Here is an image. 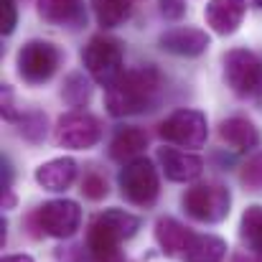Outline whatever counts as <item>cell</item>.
Here are the masks:
<instances>
[{
	"label": "cell",
	"instance_id": "cell-1",
	"mask_svg": "<svg viewBox=\"0 0 262 262\" xmlns=\"http://www.w3.org/2000/svg\"><path fill=\"white\" fill-rule=\"evenodd\" d=\"M158 94H161V72L156 67L125 69L104 89V107L112 117L143 115L158 104Z\"/></svg>",
	"mask_w": 262,
	"mask_h": 262
},
{
	"label": "cell",
	"instance_id": "cell-2",
	"mask_svg": "<svg viewBox=\"0 0 262 262\" xmlns=\"http://www.w3.org/2000/svg\"><path fill=\"white\" fill-rule=\"evenodd\" d=\"M140 229V219L125 209H107L97 214L87 232V252L92 262H127L120 252L125 239H133Z\"/></svg>",
	"mask_w": 262,
	"mask_h": 262
},
{
	"label": "cell",
	"instance_id": "cell-3",
	"mask_svg": "<svg viewBox=\"0 0 262 262\" xmlns=\"http://www.w3.org/2000/svg\"><path fill=\"white\" fill-rule=\"evenodd\" d=\"M181 204L191 219H196L201 224H219L229 216L232 193L224 183L204 181V183H193L191 188H186Z\"/></svg>",
	"mask_w": 262,
	"mask_h": 262
},
{
	"label": "cell",
	"instance_id": "cell-4",
	"mask_svg": "<svg viewBox=\"0 0 262 262\" xmlns=\"http://www.w3.org/2000/svg\"><path fill=\"white\" fill-rule=\"evenodd\" d=\"M122 59H125V49L122 41L107 36V33H97L89 38V43L82 51V61L87 74L102 87L107 89L125 69H122Z\"/></svg>",
	"mask_w": 262,
	"mask_h": 262
},
{
	"label": "cell",
	"instance_id": "cell-5",
	"mask_svg": "<svg viewBox=\"0 0 262 262\" xmlns=\"http://www.w3.org/2000/svg\"><path fill=\"white\" fill-rule=\"evenodd\" d=\"M117 186H120V193L125 196V201H130L133 206H143V209L153 206L161 193L158 168L153 166V161H148L143 156L133 158L120 168Z\"/></svg>",
	"mask_w": 262,
	"mask_h": 262
},
{
	"label": "cell",
	"instance_id": "cell-6",
	"mask_svg": "<svg viewBox=\"0 0 262 262\" xmlns=\"http://www.w3.org/2000/svg\"><path fill=\"white\" fill-rule=\"evenodd\" d=\"M158 135L178 148H186V150H196V148H204L206 145V138H209V122H206V115L201 110H176L171 112L161 127H158Z\"/></svg>",
	"mask_w": 262,
	"mask_h": 262
},
{
	"label": "cell",
	"instance_id": "cell-7",
	"mask_svg": "<svg viewBox=\"0 0 262 262\" xmlns=\"http://www.w3.org/2000/svg\"><path fill=\"white\" fill-rule=\"evenodd\" d=\"M61 64V51L49 43V41H28L20 46L18 51V59H15V67H18V74L26 84L31 87H38V84H46L56 69Z\"/></svg>",
	"mask_w": 262,
	"mask_h": 262
},
{
	"label": "cell",
	"instance_id": "cell-8",
	"mask_svg": "<svg viewBox=\"0 0 262 262\" xmlns=\"http://www.w3.org/2000/svg\"><path fill=\"white\" fill-rule=\"evenodd\" d=\"M41 234L54 239H69L77 234L82 224V209L72 199H54L36 209V214L28 219Z\"/></svg>",
	"mask_w": 262,
	"mask_h": 262
},
{
	"label": "cell",
	"instance_id": "cell-9",
	"mask_svg": "<svg viewBox=\"0 0 262 262\" xmlns=\"http://www.w3.org/2000/svg\"><path fill=\"white\" fill-rule=\"evenodd\" d=\"M224 82L239 97L262 94V61L247 49H232L224 56Z\"/></svg>",
	"mask_w": 262,
	"mask_h": 262
},
{
	"label": "cell",
	"instance_id": "cell-10",
	"mask_svg": "<svg viewBox=\"0 0 262 262\" xmlns=\"http://www.w3.org/2000/svg\"><path fill=\"white\" fill-rule=\"evenodd\" d=\"M56 145L69 150H89L102 140V122L89 112H67L56 122Z\"/></svg>",
	"mask_w": 262,
	"mask_h": 262
},
{
	"label": "cell",
	"instance_id": "cell-11",
	"mask_svg": "<svg viewBox=\"0 0 262 262\" xmlns=\"http://www.w3.org/2000/svg\"><path fill=\"white\" fill-rule=\"evenodd\" d=\"M36 13L41 20L56 28H82L87 26L84 0H36Z\"/></svg>",
	"mask_w": 262,
	"mask_h": 262
},
{
	"label": "cell",
	"instance_id": "cell-12",
	"mask_svg": "<svg viewBox=\"0 0 262 262\" xmlns=\"http://www.w3.org/2000/svg\"><path fill=\"white\" fill-rule=\"evenodd\" d=\"M245 13H247V0H209L204 20L216 36H232L242 26Z\"/></svg>",
	"mask_w": 262,
	"mask_h": 262
},
{
	"label": "cell",
	"instance_id": "cell-13",
	"mask_svg": "<svg viewBox=\"0 0 262 262\" xmlns=\"http://www.w3.org/2000/svg\"><path fill=\"white\" fill-rule=\"evenodd\" d=\"M209 36L206 31H199V28H191V26H178V28H168L166 33H161L158 38V46L173 56H186V59H193V56H201L206 49H209Z\"/></svg>",
	"mask_w": 262,
	"mask_h": 262
},
{
	"label": "cell",
	"instance_id": "cell-14",
	"mask_svg": "<svg viewBox=\"0 0 262 262\" xmlns=\"http://www.w3.org/2000/svg\"><path fill=\"white\" fill-rule=\"evenodd\" d=\"M158 163H161V171L166 173L168 181L176 183H186V181H193L199 178L204 171V161L188 150H178V148H158L156 153Z\"/></svg>",
	"mask_w": 262,
	"mask_h": 262
},
{
	"label": "cell",
	"instance_id": "cell-15",
	"mask_svg": "<svg viewBox=\"0 0 262 262\" xmlns=\"http://www.w3.org/2000/svg\"><path fill=\"white\" fill-rule=\"evenodd\" d=\"M77 178V161L74 158H54L36 168V183L46 191H67Z\"/></svg>",
	"mask_w": 262,
	"mask_h": 262
},
{
	"label": "cell",
	"instance_id": "cell-16",
	"mask_svg": "<svg viewBox=\"0 0 262 262\" xmlns=\"http://www.w3.org/2000/svg\"><path fill=\"white\" fill-rule=\"evenodd\" d=\"M148 148V133L140 130V127H133V125H125L120 127L112 140H110V158L112 161H133V158H140V153Z\"/></svg>",
	"mask_w": 262,
	"mask_h": 262
},
{
	"label": "cell",
	"instance_id": "cell-17",
	"mask_svg": "<svg viewBox=\"0 0 262 262\" xmlns=\"http://www.w3.org/2000/svg\"><path fill=\"white\" fill-rule=\"evenodd\" d=\"M219 138L234 150H252L260 145V130L247 117H227L219 125Z\"/></svg>",
	"mask_w": 262,
	"mask_h": 262
},
{
	"label": "cell",
	"instance_id": "cell-18",
	"mask_svg": "<svg viewBox=\"0 0 262 262\" xmlns=\"http://www.w3.org/2000/svg\"><path fill=\"white\" fill-rule=\"evenodd\" d=\"M227 257V242L216 234H191L183 260L186 262H224Z\"/></svg>",
	"mask_w": 262,
	"mask_h": 262
},
{
	"label": "cell",
	"instance_id": "cell-19",
	"mask_svg": "<svg viewBox=\"0 0 262 262\" xmlns=\"http://www.w3.org/2000/svg\"><path fill=\"white\" fill-rule=\"evenodd\" d=\"M191 234L193 232L186 229L181 222H176L173 216H161L156 222V242L166 255H183Z\"/></svg>",
	"mask_w": 262,
	"mask_h": 262
},
{
	"label": "cell",
	"instance_id": "cell-20",
	"mask_svg": "<svg viewBox=\"0 0 262 262\" xmlns=\"http://www.w3.org/2000/svg\"><path fill=\"white\" fill-rule=\"evenodd\" d=\"M97 23L110 31V28H120L130 20L133 15V0H89Z\"/></svg>",
	"mask_w": 262,
	"mask_h": 262
},
{
	"label": "cell",
	"instance_id": "cell-21",
	"mask_svg": "<svg viewBox=\"0 0 262 262\" xmlns=\"http://www.w3.org/2000/svg\"><path fill=\"white\" fill-rule=\"evenodd\" d=\"M239 234H242V242L247 245L250 255H255V257L262 260V206L260 204H252V206L245 209L242 222H239Z\"/></svg>",
	"mask_w": 262,
	"mask_h": 262
},
{
	"label": "cell",
	"instance_id": "cell-22",
	"mask_svg": "<svg viewBox=\"0 0 262 262\" xmlns=\"http://www.w3.org/2000/svg\"><path fill=\"white\" fill-rule=\"evenodd\" d=\"M61 97L67 99L69 107H87L92 99V84L82 72H74L67 77L64 87H61Z\"/></svg>",
	"mask_w": 262,
	"mask_h": 262
},
{
	"label": "cell",
	"instance_id": "cell-23",
	"mask_svg": "<svg viewBox=\"0 0 262 262\" xmlns=\"http://www.w3.org/2000/svg\"><path fill=\"white\" fill-rule=\"evenodd\" d=\"M15 125H18V133H20L28 143H41V140L46 138V127H49L46 115L38 112V110H31V112L18 115Z\"/></svg>",
	"mask_w": 262,
	"mask_h": 262
},
{
	"label": "cell",
	"instance_id": "cell-24",
	"mask_svg": "<svg viewBox=\"0 0 262 262\" xmlns=\"http://www.w3.org/2000/svg\"><path fill=\"white\" fill-rule=\"evenodd\" d=\"M79 191H82V196H84V199H89V201H102V199L110 193L104 176H99L97 171H89V173H84Z\"/></svg>",
	"mask_w": 262,
	"mask_h": 262
},
{
	"label": "cell",
	"instance_id": "cell-25",
	"mask_svg": "<svg viewBox=\"0 0 262 262\" xmlns=\"http://www.w3.org/2000/svg\"><path fill=\"white\" fill-rule=\"evenodd\" d=\"M239 181L247 188H252V191H260L262 188V150L255 153L252 158H247V163L239 171Z\"/></svg>",
	"mask_w": 262,
	"mask_h": 262
},
{
	"label": "cell",
	"instance_id": "cell-26",
	"mask_svg": "<svg viewBox=\"0 0 262 262\" xmlns=\"http://www.w3.org/2000/svg\"><path fill=\"white\" fill-rule=\"evenodd\" d=\"M15 23H18L15 3L13 0H0V33L3 36H10L15 31Z\"/></svg>",
	"mask_w": 262,
	"mask_h": 262
},
{
	"label": "cell",
	"instance_id": "cell-27",
	"mask_svg": "<svg viewBox=\"0 0 262 262\" xmlns=\"http://www.w3.org/2000/svg\"><path fill=\"white\" fill-rule=\"evenodd\" d=\"M158 5L166 20H181L186 15V0H158Z\"/></svg>",
	"mask_w": 262,
	"mask_h": 262
},
{
	"label": "cell",
	"instance_id": "cell-28",
	"mask_svg": "<svg viewBox=\"0 0 262 262\" xmlns=\"http://www.w3.org/2000/svg\"><path fill=\"white\" fill-rule=\"evenodd\" d=\"M3 117L5 120H18V112H15V107H13V92L8 84H3Z\"/></svg>",
	"mask_w": 262,
	"mask_h": 262
},
{
	"label": "cell",
	"instance_id": "cell-29",
	"mask_svg": "<svg viewBox=\"0 0 262 262\" xmlns=\"http://www.w3.org/2000/svg\"><path fill=\"white\" fill-rule=\"evenodd\" d=\"M232 262H262V260L255 257V255H247V252H237V255L232 257Z\"/></svg>",
	"mask_w": 262,
	"mask_h": 262
},
{
	"label": "cell",
	"instance_id": "cell-30",
	"mask_svg": "<svg viewBox=\"0 0 262 262\" xmlns=\"http://www.w3.org/2000/svg\"><path fill=\"white\" fill-rule=\"evenodd\" d=\"M3 262H33L31 255H8V257H3Z\"/></svg>",
	"mask_w": 262,
	"mask_h": 262
},
{
	"label": "cell",
	"instance_id": "cell-31",
	"mask_svg": "<svg viewBox=\"0 0 262 262\" xmlns=\"http://www.w3.org/2000/svg\"><path fill=\"white\" fill-rule=\"evenodd\" d=\"M250 5H255V8H262V0H250Z\"/></svg>",
	"mask_w": 262,
	"mask_h": 262
}]
</instances>
